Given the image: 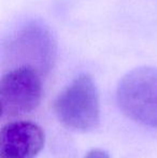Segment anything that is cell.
Wrapping results in <instances>:
<instances>
[{
	"label": "cell",
	"instance_id": "1",
	"mask_svg": "<svg viewBox=\"0 0 157 158\" xmlns=\"http://www.w3.org/2000/svg\"><path fill=\"white\" fill-rule=\"evenodd\" d=\"M54 110L59 122L76 131H89L100 121L99 93L87 73L76 77L56 98Z\"/></svg>",
	"mask_w": 157,
	"mask_h": 158
},
{
	"label": "cell",
	"instance_id": "2",
	"mask_svg": "<svg viewBox=\"0 0 157 158\" xmlns=\"http://www.w3.org/2000/svg\"><path fill=\"white\" fill-rule=\"evenodd\" d=\"M116 99L126 116L157 128V68L139 67L126 73L118 85Z\"/></svg>",
	"mask_w": 157,
	"mask_h": 158
},
{
	"label": "cell",
	"instance_id": "3",
	"mask_svg": "<svg viewBox=\"0 0 157 158\" xmlns=\"http://www.w3.org/2000/svg\"><path fill=\"white\" fill-rule=\"evenodd\" d=\"M3 48L9 59L34 67L43 74L53 66L57 46L48 27L32 21L22 26Z\"/></svg>",
	"mask_w": 157,
	"mask_h": 158
},
{
	"label": "cell",
	"instance_id": "4",
	"mask_svg": "<svg viewBox=\"0 0 157 158\" xmlns=\"http://www.w3.org/2000/svg\"><path fill=\"white\" fill-rule=\"evenodd\" d=\"M41 73L31 66H17L0 81L2 117H14L36 110L42 98Z\"/></svg>",
	"mask_w": 157,
	"mask_h": 158
},
{
	"label": "cell",
	"instance_id": "5",
	"mask_svg": "<svg viewBox=\"0 0 157 158\" xmlns=\"http://www.w3.org/2000/svg\"><path fill=\"white\" fill-rule=\"evenodd\" d=\"M45 135L30 121L11 122L1 128L0 158H35L43 148Z\"/></svg>",
	"mask_w": 157,
	"mask_h": 158
},
{
	"label": "cell",
	"instance_id": "6",
	"mask_svg": "<svg viewBox=\"0 0 157 158\" xmlns=\"http://www.w3.org/2000/svg\"><path fill=\"white\" fill-rule=\"evenodd\" d=\"M85 158H110V156L105 151L100 150V148H94L88 152Z\"/></svg>",
	"mask_w": 157,
	"mask_h": 158
}]
</instances>
